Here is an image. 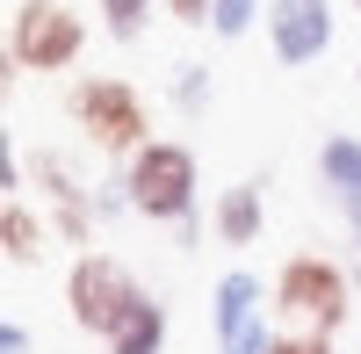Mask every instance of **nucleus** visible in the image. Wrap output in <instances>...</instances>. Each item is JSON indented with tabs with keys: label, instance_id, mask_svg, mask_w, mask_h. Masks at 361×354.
I'll list each match as a JSON object with an SVG mask.
<instances>
[{
	"label": "nucleus",
	"instance_id": "nucleus-1",
	"mask_svg": "<svg viewBox=\"0 0 361 354\" xmlns=\"http://www.w3.org/2000/svg\"><path fill=\"white\" fill-rule=\"evenodd\" d=\"M267 297H275L267 311H275L282 326H304V333H340L354 318V282H347L340 260H325V253H289Z\"/></svg>",
	"mask_w": 361,
	"mask_h": 354
},
{
	"label": "nucleus",
	"instance_id": "nucleus-2",
	"mask_svg": "<svg viewBox=\"0 0 361 354\" xmlns=\"http://www.w3.org/2000/svg\"><path fill=\"white\" fill-rule=\"evenodd\" d=\"M123 202L137 217H152V224H188L195 217V188H202V173H195V152L188 145H173V138H152L145 152H130L123 166Z\"/></svg>",
	"mask_w": 361,
	"mask_h": 354
},
{
	"label": "nucleus",
	"instance_id": "nucleus-3",
	"mask_svg": "<svg viewBox=\"0 0 361 354\" xmlns=\"http://www.w3.org/2000/svg\"><path fill=\"white\" fill-rule=\"evenodd\" d=\"M66 116L80 123V138L94 152H145L152 145V109L130 80H73L66 87Z\"/></svg>",
	"mask_w": 361,
	"mask_h": 354
},
{
	"label": "nucleus",
	"instance_id": "nucleus-4",
	"mask_svg": "<svg viewBox=\"0 0 361 354\" xmlns=\"http://www.w3.org/2000/svg\"><path fill=\"white\" fill-rule=\"evenodd\" d=\"M87 44V22L66 0H15L8 15V66L15 73H66Z\"/></svg>",
	"mask_w": 361,
	"mask_h": 354
},
{
	"label": "nucleus",
	"instance_id": "nucleus-5",
	"mask_svg": "<svg viewBox=\"0 0 361 354\" xmlns=\"http://www.w3.org/2000/svg\"><path fill=\"white\" fill-rule=\"evenodd\" d=\"M130 297H137V282H130L123 260H109V253H80L66 268V318L80 333H94V340L116 333V318L130 311Z\"/></svg>",
	"mask_w": 361,
	"mask_h": 354
},
{
	"label": "nucleus",
	"instance_id": "nucleus-6",
	"mask_svg": "<svg viewBox=\"0 0 361 354\" xmlns=\"http://www.w3.org/2000/svg\"><path fill=\"white\" fill-rule=\"evenodd\" d=\"M267 289L260 275L231 268L217 275V289H209V326H217V354H267V340H275V326H267Z\"/></svg>",
	"mask_w": 361,
	"mask_h": 354
},
{
	"label": "nucleus",
	"instance_id": "nucleus-7",
	"mask_svg": "<svg viewBox=\"0 0 361 354\" xmlns=\"http://www.w3.org/2000/svg\"><path fill=\"white\" fill-rule=\"evenodd\" d=\"M333 0H267V51L282 58V66H318L325 51H333Z\"/></svg>",
	"mask_w": 361,
	"mask_h": 354
},
{
	"label": "nucleus",
	"instance_id": "nucleus-8",
	"mask_svg": "<svg viewBox=\"0 0 361 354\" xmlns=\"http://www.w3.org/2000/svg\"><path fill=\"white\" fill-rule=\"evenodd\" d=\"M29 173H37V188H44V202H51V231H58L66 246L94 253V202H87L80 173L58 159V152H37V159H29Z\"/></svg>",
	"mask_w": 361,
	"mask_h": 354
},
{
	"label": "nucleus",
	"instance_id": "nucleus-9",
	"mask_svg": "<svg viewBox=\"0 0 361 354\" xmlns=\"http://www.w3.org/2000/svg\"><path fill=\"white\" fill-rule=\"evenodd\" d=\"M209 224H217L224 246H253L260 224H267V181H238L217 195V210H209Z\"/></svg>",
	"mask_w": 361,
	"mask_h": 354
},
{
	"label": "nucleus",
	"instance_id": "nucleus-10",
	"mask_svg": "<svg viewBox=\"0 0 361 354\" xmlns=\"http://www.w3.org/2000/svg\"><path fill=\"white\" fill-rule=\"evenodd\" d=\"M159 347H166V304L152 289H137L130 311L116 318V333H109V354H159Z\"/></svg>",
	"mask_w": 361,
	"mask_h": 354
},
{
	"label": "nucleus",
	"instance_id": "nucleus-11",
	"mask_svg": "<svg viewBox=\"0 0 361 354\" xmlns=\"http://www.w3.org/2000/svg\"><path fill=\"white\" fill-rule=\"evenodd\" d=\"M0 246H8L15 268H29V260H44V246H51V224L29 210L22 195H8V210H0Z\"/></svg>",
	"mask_w": 361,
	"mask_h": 354
},
{
	"label": "nucleus",
	"instance_id": "nucleus-12",
	"mask_svg": "<svg viewBox=\"0 0 361 354\" xmlns=\"http://www.w3.org/2000/svg\"><path fill=\"white\" fill-rule=\"evenodd\" d=\"M318 181H325V195L347 210V195L361 188V138H325V152H318Z\"/></svg>",
	"mask_w": 361,
	"mask_h": 354
},
{
	"label": "nucleus",
	"instance_id": "nucleus-13",
	"mask_svg": "<svg viewBox=\"0 0 361 354\" xmlns=\"http://www.w3.org/2000/svg\"><path fill=\"white\" fill-rule=\"evenodd\" d=\"M260 15H267V0H209V37L238 44V37H246Z\"/></svg>",
	"mask_w": 361,
	"mask_h": 354
},
{
	"label": "nucleus",
	"instance_id": "nucleus-14",
	"mask_svg": "<svg viewBox=\"0 0 361 354\" xmlns=\"http://www.w3.org/2000/svg\"><path fill=\"white\" fill-rule=\"evenodd\" d=\"M145 22H152V0H102V29L116 44H137Z\"/></svg>",
	"mask_w": 361,
	"mask_h": 354
},
{
	"label": "nucleus",
	"instance_id": "nucleus-15",
	"mask_svg": "<svg viewBox=\"0 0 361 354\" xmlns=\"http://www.w3.org/2000/svg\"><path fill=\"white\" fill-rule=\"evenodd\" d=\"M173 109L180 116H202L209 109V73L202 66H173Z\"/></svg>",
	"mask_w": 361,
	"mask_h": 354
},
{
	"label": "nucleus",
	"instance_id": "nucleus-16",
	"mask_svg": "<svg viewBox=\"0 0 361 354\" xmlns=\"http://www.w3.org/2000/svg\"><path fill=\"white\" fill-rule=\"evenodd\" d=\"M267 354H333V333H304V326H275Z\"/></svg>",
	"mask_w": 361,
	"mask_h": 354
},
{
	"label": "nucleus",
	"instance_id": "nucleus-17",
	"mask_svg": "<svg viewBox=\"0 0 361 354\" xmlns=\"http://www.w3.org/2000/svg\"><path fill=\"white\" fill-rule=\"evenodd\" d=\"M159 8L173 22H188V29H209V0H159Z\"/></svg>",
	"mask_w": 361,
	"mask_h": 354
},
{
	"label": "nucleus",
	"instance_id": "nucleus-18",
	"mask_svg": "<svg viewBox=\"0 0 361 354\" xmlns=\"http://www.w3.org/2000/svg\"><path fill=\"white\" fill-rule=\"evenodd\" d=\"M0 347H8V354H29V326H22V318H8V326H0Z\"/></svg>",
	"mask_w": 361,
	"mask_h": 354
},
{
	"label": "nucleus",
	"instance_id": "nucleus-19",
	"mask_svg": "<svg viewBox=\"0 0 361 354\" xmlns=\"http://www.w3.org/2000/svg\"><path fill=\"white\" fill-rule=\"evenodd\" d=\"M347 224H354V246H361V188L347 195Z\"/></svg>",
	"mask_w": 361,
	"mask_h": 354
},
{
	"label": "nucleus",
	"instance_id": "nucleus-20",
	"mask_svg": "<svg viewBox=\"0 0 361 354\" xmlns=\"http://www.w3.org/2000/svg\"><path fill=\"white\" fill-rule=\"evenodd\" d=\"M354 15H361V0H354Z\"/></svg>",
	"mask_w": 361,
	"mask_h": 354
},
{
	"label": "nucleus",
	"instance_id": "nucleus-21",
	"mask_svg": "<svg viewBox=\"0 0 361 354\" xmlns=\"http://www.w3.org/2000/svg\"><path fill=\"white\" fill-rule=\"evenodd\" d=\"M354 80H361V66H354Z\"/></svg>",
	"mask_w": 361,
	"mask_h": 354
}]
</instances>
